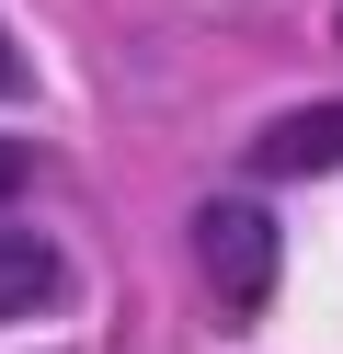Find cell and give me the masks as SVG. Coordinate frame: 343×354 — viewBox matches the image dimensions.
<instances>
[{
	"instance_id": "cell-2",
	"label": "cell",
	"mask_w": 343,
	"mask_h": 354,
	"mask_svg": "<svg viewBox=\"0 0 343 354\" xmlns=\"http://www.w3.org/2000/svg\"><path fill=\"white\" fill-rule=\"evenodd\" d=\"M332 160H343V103H297V115H274L252 138V171L263 183H297V171H332Z\"/></svg>"
},
{
	"instance_id": "cell-3",
	"label": "cell",
	"mask_w": 343,
	"mask_h": 354,
	"mask_svg": "<svg viewBox=\"0 0 343 354\" xmlns=\"http://www.w3.org/2000/svg\"><path fill=\"white\" fill-rule=\"evenodd\" d=\"M58 286H69L58 240H35V229H0V320H35V308H58Z\"/></svg>"
},
{
	"instance_id": "cell-5",
	"label": "cell",
	"mask_w": 343,
	"mask_h": 354,
	"mask_svg": "<svg viewBox=\"0 0 343 354\" xmlns=\"http://www.w3.org/2000/svg\"><path fill=\"white\" fill-rule=\"evenodd\" d=\"M0 92H23V57H12V35H0Z\"/></svg>"
},
{
	"instance_id": "cell-4",
	"label": "cell",
	"mask_w": 343,
	"mask_h": 354,
	"mask_svg": "<svg viewBox=\"0 0 343 354\" xmlns=\"http://www.w3.org/2000/svg\"><path fill=\"white\" fill-rule=\"evenodd\" d=\"M23 171H35V160H23V138H0V194H12Z\"/></svg>"
},
{
	"instance_id": "cell-1",
	"label": "cell",
	"mask_w": 343,
	"mask_h": 354,
	"mask_svg": "<svg viewBox=\"0 0 343 354\" xmlns=\"http://www.w3.org/2000/svg\"><path fill=\"white\" fill-rule=\"evenodd\" d=\"M195 274L218 286V308H263L274 297V217L252 206V194L195 206Z\"/></svg>"
}]
</instances>
